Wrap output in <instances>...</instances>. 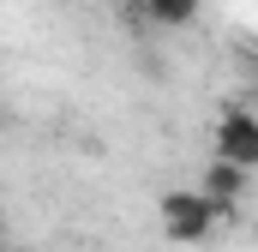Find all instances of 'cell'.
I'll use <instances>...</instances> for the list:
<instances>
[{"label": "cell", "mask_w": 258, "mask_h": 252, "mask_svg": "<svg viewBox=\"0 0 258 252\" xmlns=\"http://www.w3.org/2000/svg\"><path fill=\"white\" fill-rule=\"evenodd\" d=\"M0 252H6V240H0Z\"/></svg>", "instance_id": "5b68a950"}, {"label": "cell", "mask_w": 258, "mask_h": 252, "mask_svg": "<svg viewBox=\"0 0 258 252\" xmlns=\"http://www.w3.org/2000/svg\"><path fill=\"white\" fill-rule=\"evenodd\" d=\"M204 198H216L222 210H234L240 198H246V168H234V162H222V156H210V168H204V180H198Z\"/></svg>", "instance_id": "3957f363"}, {"label": "cell", "mask_w": 258, "mask_h": 252, "mask_svg": "<svg viewBox=\"0 0 258 252\" xmlns=\"http://www.w3.org/2000/svg\"><path fill=\"white\" fill-rule=\"evenodd\" d=\"M144 12H150L156 24H186L198 12V0H144Z\"/></svg>", "instance_id": "277c9868"}, {"label": "cell", "mask_w": 258, "mask_h": 252, "mask_svg": "<svg viewBox=\"0 0 258 252\" xmlns=\"http://www.w3.org/2000/svg\"><path fill=\"white\" fill-rule=\"evenodd\" d=\"M222 216H228V210H222L216 198H204L198 186L162 192V234H168L174 246H198V240H210V228H216Z\"/></svg>", "instance_id": "6da1fadb"}, {"label": "cell", "mask_w": 258, "mask_h": 252, "mask_svg": "<svg viewBox=\"0 0 258 252\" xmlns=\"http://www.w3.org/2000/svg\"><path fill=\"white\" fill-rule=\"evenodd\" d=\"M216 156L222 162H234V168H258V114L252 108H222V120H216Z\"/></svg>", "instance_id": "7a4b0ae2"}]
</instances>
